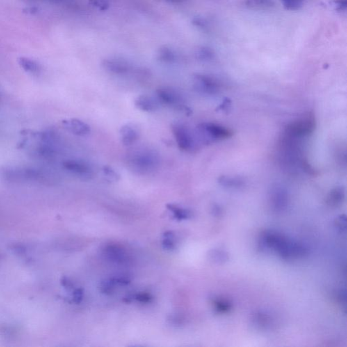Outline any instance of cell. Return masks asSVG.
Masks as SVG:
<instances>
[{
    "mask_svg": "<svg viewBox=\"0 0 347 347\" xmlns=\"http://www.w3.org/2000/svg\"><path fill=\"white\" fill-rule=\"evenodd\" d=\"M260 247L267 252H275L284 259H301L309 253L305 245L288 239L273 230L265 231L260 238Z\"/></svg>",
    "mask_w": 347,
    "mask_h": 347,
    "instance_id": "6da1fadb",
    "label": "cell"
},
{
    "mask_svg": "<svg viewBox=\"0 0 347 347\" xmlns=\"http://www.w3.org/2000/svg\"><path fill=\"white\" fill-rule=\"evenodd\" d=\"M126 161L128 166L133 172L139 174H148L159 167L160 158L154 149L142 148L128 155Z\"/></svg>",
    "mask_w": 347,
    "mask_h": 347,
    "instance_id": "7a4b0ae2",
    "label": "cell"
},
{
    "mask_svg": "<svg viewBox=\"0 0 347 347\" xmlns=\"http://www.w3.org/2000/svg\"><path fill=\"white\" fill-rule=\"evenodd\" d=\"M42 177L40 171L35 168L14 165H2L0 167V179L4 182L35 181L42 179Z\"/></svg>",
    "mask_w": 347,
    "mask_h": 347,
    "instance_id": "3957f363",
    "label": "cell"
},
{
    "mask_svg": "<svg viewBox=\"0 0 347 347\" xmlns=\"http://www.w3.org/2000/svg\"><path fill=\"white\" fill-rule=\"evenodd\" d=\"M234 135V133L229 128L224 127L214 123L206 122L199 124L196 128L197 140L205 145L227 139Z\"/></svg>",
    "mask_w": 347,
    "mask_h": 347,
    "instance_id": "277c9868",
    "label": "cell"
},
{
    "mask_svg": "<svg viewBox=\"0 0 347 347\" xmlns=\"http://www.w3.org/2000/svg\"><path fill=\"white\" fill-rule=\"evenodd\" d=\"M316 128V119L313 112H308L285 127L284 133L302 138L312 134Z\"/></svg>",
    "mask_w": 347,
    "mask_h": 347,
    "instance_id": "5b68a950",
    "label": "cell"
},
{
    "mask_svg": "<svg viewBox=\"0 0 347 347\" xmlns=\"http://www.w3.org/2000/svg\"><path fill=\"white\" fill-rule=\"evenodd\" d=\"M172 132L181 150L192 152L196 150L197 147L196 135L193 134L187 126L176 122L172 125Z\"/></svg>",
    "mask_w": 347,
    "mask_h": 347,
    "instance_id": "8992f818",
    "label": "cell"
},
{
    "mask_svg": "<svg viewBox=\"0 0 347 347\" xmlns=\"http://www.w3.org/2000/svg\"><path fill=\"white\" fill-rule=\"evenodd\" d=\"M159 102L167 106L174 107L188 113L189 110L183 105L182 94L172 87H160L156 91Z\"/></svg>",
    "mask_w": 347,
    "mask_h": 347,
    "instance_id": "52a82bcc",
    "label": "cell"
},
{
    "mask_svg": "<svg viewBox=\"0 0 347 347\" xmlns=\"http://www.w3.org/2000/svg\"><path fill=\"white\" fill-rule=\"evenodd\" d=\"M63 167L73 175L80 179L88 181L94 177V170L89 163L82 160H67L63 161Z\"/></svg>",
    "mask_w": 347,
    "mask_h": 347,
    "instance_id": "ba28073f",
    "label": "cell"
},
{
    "mask_svg": "<svg viewBox=\"0 0 347 347\" xmlns=\"http://www.w3.org/2000/svg\"><path fill=\"white\" fill-rule=\"evenodd\" d=\"M193 88L200 93L209 95L218 94L220 91V84L217 80L211 76L204 74L194 76Z\"/></svg>",
    "mask_w": 347,
    "mask_h": 347,
    "instance_id": "9c48e42d",
    "label": "cell"
},
{
    "mask_svg": "<svg viewBox=\"0 0 347 347\" xmlns=\"http://www.w3.org/2000/svg\"><path fill=\"white\" fill-rule=\"evenodd\" d=\"M288 191L279 185L272 187L270 191V202L272 207L276 211H284L288 205Z\"/></svg>",
    "mask_w": 347,
    "mask_h": 347,
    "instance_id": "30bf717a",
    "label": "cell"
},
{
    "mask_svg": "<svg viewBox=\"0 0 347 347\" xmlns=\"http://www.w3.org/2000/svg\"><path fill=\"white\" fill-rule=\"evenodd\" d=\"M64 128L71 134L80 136H85L91 132L90 126L83 121L78 119H69L62 122Z\"/></svg>",
    "mask_w": 347,
    "mask_h": 347,
    "instance_id": "8fae6325",
    "label": "cell"
},
{
    "mask_svg": "<svg viewBox=\"0 0 347 347\" xmlns=\"http://www.w3.org/2000/svg\"><path fill=\"white\" fill-rule=\"evenodd\" d=\"M120 134L123 145L131 146L139 138L140 131L134 124H128L120 128Z\"/></svg>",
    "mask_w": 347,
    "mask_h": 347,
    "instance_id": "7c38bea8",
    "label": "cell"
},
{
    "mask_svg": "<svg viewBox=\"0 0 347 347\" xmlns=\"http://www.w3.org/2000/svg\"><path fill=\"white\" fill-rule=\"evenodd\" d=\"M103 67L108 72L117 75L127 74L131 69V66L127 62L117 58H107L103 60Z\"/></svg>",
    "mask_w": 347,
    "mask_h": 347,
    "instance_id": "4fadbf2b",
    "label": "cell"
},
{
    "mask_svg": "<svg viewBox=\"0 0 347 347\" xmlns=\"http://www.w3.org/2000/svg\"><path fill=\"white\" fill-rule=\"evenodd\" d=\"M134 106L140 111L154 112L159 107V101L148 95H140L134 101Z\"/></svg>",
    "mask_w": 347,
    "mask_h": 347,
    "instance_id": "5bb4252c",
    "label": "cell"
},
{
    "mask_svg": "<svg viewBox=\"0 0 347 347\" xmlns=\"http://www.w3.org/2000/svg\"><path fill=\"white\" fill-rule=\"evenodd\" d=\"M345 197L344 188L342 187L334 188L331 190L326 198L327 204L332 207H336L341 205Z\"/></svg>",
    "mask_w": 347,
    "mask_h": 347,
    "instance_id": "9a60e30c",
    "label": "cell"
},
{
    "mask_svg": "<svg viewBox=\"0 0 347 347\" xmlns=\"http://www.w3.org/2000/svg\"><path fill=\"white\" fill-rule=\"evenodd\" d=\"M18 62L23 70L26 71L27 73L33 75L40 74L41 67L40 64L35 60L27 57H21L18 60Z\"/></svg>",
    "mask_w": 347,
    "mask_h": 347,
    "instance_id": "2e32d148",
    "label": "cell"
},
{
    "mask_svg": "<svg viewBox=\"0 0 347 347\" xmlns=\"http://www.w3.org/2000/svg\"><path fill=\"white\" fill-rule=\"evenodd\" d=\"M218 183L227 188H239L244 185V181L241 177L222 176L218 179Z\"/></svg>",
    "mask_w": 347,
    "mask_h": 347,
    "instance_id": "e0dca14e",
    "label": "cell"
},
{
    "mask_svg": "<svg viewBox=\"0 0 347 347\" xmlns=\"http://www.w3.org/2000/svg\"><path fill=\"white\" fill-rule=\"evenodd\" d=\"M158 59L163 63L172 64L177 60V55L173 50L168 47H163L158 51Z\"/></svg>",
    "mask_w": 347,
    "mask_h": 347,
    "instance_id": "ac0fdd59",
    "label": "cell"
},
{
    "mask_svg": "<svg viewBox=\"0 0 347 347\" xmlns=\"http://www.w3.org/2000/svg\"><path fill=\"white\" fill-rule=\"evenodd\" d=\"M195 56L197 59L202 61H209L213 59L214 53L210 48L200 47L195 52Z\"/></svg>",
    "mask_w": 347,
    "mask_h": 347,
    "instance_id": "d6986e66",
    "label": "cell"
},
{
    "mask_svg": "<svg viewBox=\"0 0 347 347\" xmlns=\"http://www.w3.org/2000/svg\"><path fill=\"white\" fill-rule=\"evenodd\" d=\"M245 3L254 8H270L275 5L273 0H246Z\"/></svg>",
    "mask_w": 347,
    "mask_h": 347,
    "instance_id": "ffe728a7",
    "label": "cell"
},
{
    "mask_svg": "<svg viewBox=\"0 0 347 347\" xmlns=\"http://www.w3.org/2000/svg\"><path fill=\"white\" fill-rule=\"evenodd\" d=\"M215 310L220 313H226L229 312L232 308V305L229 300L225 298H218L214 301Z\"/></svg>",
    "mask_w": 347,
    "mask_h": 347,
    "instance_id": "44dd1931",
    "label": "cell"
},
{
    "mask_svg": "<svg viewBox=\"0 0 347 347\" xmlns=\"http://www.w3.org/2000/svg\"><path fill=\"white\" fill-rule=\"evenodd\" d=\"M103 175L106 178V181L108 182H117L120 179V174L116 171L109 166H104L103 168Z\"/></svg>",
    "mask_w": 347,
    "mask_h": 347,
    "instance_id": "7402d4cb",
    "label": "cell"
},
{
    "mask_svg": "<svg viewBox=\"0 0 347 347\" xmlns=\"http://www.w3.org/2000/svg\"><path fill=\"white\" fill-rule=\"evenodd\" d=\"M284 8L289 10H296L303 6L305 0H280Z\"/></svg>",
    "mask_w": 347,
    "mask_h": 347,
    "instance_id": "603a6c76",
    "label": "cell"
},
{
    "mask_svg": "<svg viewBox=\"0 0 347 347\" xmlns=\"http://www.w3.org/2000/svg\"><path fill=\"white\" fill-rule=\"evenodd\" d=\"M89 3L101 11H105L109 8V2L107 0H89Z\"/></svg>",
    "mask_w": 347,
    "mask_h": 347,
    "instance_id": "cb8c5ba5",
    "label": "cell"
},
{
    "mask_svg": "<svg viewBox=\"0 0 347 347\" xmlns=\"http://www.w3.org/2000/svg\"><path fill=\"white\" fill-rule=\"evenodd\" d=\"M255 321L260 326L266 327L269 324L270 318L265 313H259L255 317Z\"/></svg>",
    "mask_w": 347,
    "mask_h": 347,
    "instance_id": "d4e9b609",
    "label": "cell"
},
{
    "mask_svg": "<svg viewBox=\"0 0 347 347\" xmlns=\"http://www.w3.org/2000/svg\"><path fill=\"white\" fill-rule=\"evenodd\" d=\"M330 4L336 11H345L347 8V0H332Z\"/></svg>",
    "mask_w": 347,
    "mask_h": 347,
    "instance_id": "484cf974",
    "label": "cell"
},
{
    "mask_svg": "<svg viewBox=\"0 0 347 347\" xmlns=\"http://www.w3.org/2000/svg\"><path fill=\"white\" fill-rule=\"evenodd\" d=\"M168 208L169 209H170L171 211L175 214L177 218H181V219L187 218L189 216V212L186 211V210L181 209V208H179L174 206H168Z\"/></svg>",
    "mask_w": 347,
    "mask_h": 347,
    "instance_id": "4316f807",
    "label": "cell"
},
{
    "mask_svg": "<svg viewBox=\"0 0 347 347\" xmlns=\"http://www.w3.org/2000/svg\"><path fill=\"white\" fill-rule=\"evenodd\" d=\"M335 226L338 230L343 232L346 231V216L341 215L336 219Z\"/></svg>",
    "mask_w": 347,
    "mask_h": 347,
    "instance_id": "83f0119b",
    "label": "cell"
},
{
    "mask_svg": "<svg viewBox=\"0 0 347 347\" xmlns=\"http://www.w3.org/2000/svg\"><path fill=\"white\" fill-rule=\"evenodd\" d=\"M213 256L214 257L215 261H218V262L220 263H223L224 261H227L228 259L227 254L225 252H224V251H214Z\"/></svg>",
    "mask_w": 347,
    "mask_h": 347,
    "instance_id": "f1b7e54d",
    "label": "cell"
},
{
    "mask_svg": "<svg viewBox=\"0 0 347 347\" xmlns=\"http://www.w3.org/2000/svg\"><path fill=\"white\" fill-rule=\"evenodd\" d=\"M231 101L229 99H225L224 100L223 102L218 107V110H221V111H225L228 108L231 106Z\"/></svg>",
    "mask_w": 347,
    "mask_h": 347,
    "instance_id": "f546056e",
    "label": "cell"
},
{
    "mask_svg": "<svg viewBox=\"0 0 347 347\" xmlns=\"http://www.w3.org/2000/svg\"><path fill=\"white\" fill-rule=\"evenodd\" d=\"M193 24L195 26L204 27L206 26V22L202 19H195L193 20Z\"/></svg>",
    "mask_w": 347,
    "mask_h": 347,
    "instance_id": "4dcf8cb0",
    "label": "cell"
},
{
    "mask_svg": "<svg viewBox=\"0 0 347 347\" xmlns=\"http://www.w3.org/2000/svg\"><path fill=\"white\" fill-rule=\"evenodd\" d=\"M163 1H166V2L168 3H180L183 2L185 0H163Z\"/></svg>",
    "mask_w": 347,
    "mask_h": 347,
    "instance_id": "1f68e13d",
    "label": "cell"
},
{
    "mask_svg": "<svg viewBox=\"0 0 347 347\" xmlns=\"http://www.w3.org/2000/svg\"><path fill=\"white\" fill-rule=\"evenodd\" d=\"M49 1H53V2H60L63 0H49Z\"/></svg>",
    "mask_w": 347,
    "mask_h": 347,
    "instance_id": "d6a6232c",
    "label": "cell"
}]
</instances>
